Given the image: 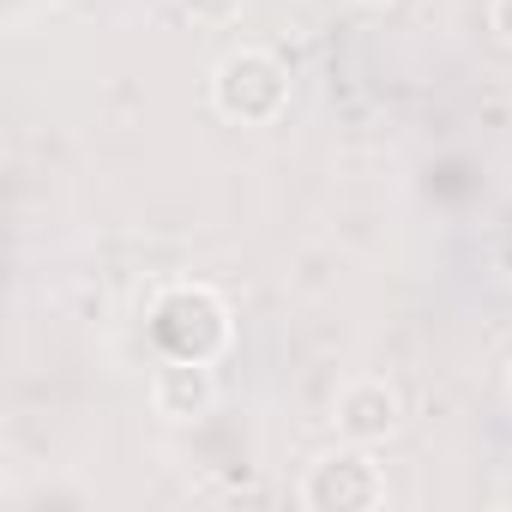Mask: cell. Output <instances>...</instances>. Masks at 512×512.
Masks as SVG:
<instances>
[{
  "label": "cell",
  "instance_id": "obj_5",
  "mask_svg": "<svg viewBox=\"0 0 512 512\" xmlns=\"http://www.w3.org/2000/svg\"><path fill=\"white\" fill-rule=\"evenodd\" d=\"M235 7H241V0H187V13L199 25H223V19H235Z\"/></svg>",
  "mask_w": 512,
  "mask_h": 512
},
{
  "label": "cell",
  "instance_id": "obj_1",
  "mask_svg": "<svg viewBox=\"0 0 512 512\" xmlns=\"http://www.w3.org/2000/svg\"><path fill=\"white\" fill-rule=\"evenodd\" d=\"M211 103H217L223 121H247V127L278 121L284 103H290V73L266 49H235L211 73Z\"/></svg>",
  "mask_w": 512,
  "mask_h": 512
},
{
  "label": "cell",
  "instance_id": "obj_4",
  "mask_svg": "<svg viewBox=\"0 0 512 512\" xmlns=\"http://www.w3.org/2000/svg\"><path fill=\"white\" fill-rule=\"evenodd\" d=\"M211 398H217V380H211L205 356H175V362H163V368L151 374V404H157V416H169V422L205 416Z\"/></svg>",
  "mask_w": 512,
  "mask_h": 512
},
{
  "label": "cell",
  "instance_id": "obj_3",
  "mask_svg": "<svg viewBox=\"0 0 512 512\" xmlns=\"http://www.w3.org/2000/svg\"><path fill=\"white\" fill-rule=\"evenodd\" d=\"M398 416H404V404H398V392L386 386V380H350L344 392H338V428H344V440H356V446H380L392 428H398Z\"/></svg>",
  "mask_w": 512,
  "mask_h": 512
},
{
  "label": "cell",
  "instance_id": "obj_2",
  "mask_svg": "<svg viewBox=\"0 0 512 512\" xmlns=\"http://www.w3.org/2000/svg\"><path fill=\"white\" fill-rule=\"evenodd\" d=\"M302 500H308L314 512H362V506H380V500H386V476H380V464L368 458V446L350 440L344 452H326V458L308 470Z\"/></svg>",
  "mask_w": 512,
  "mask_h": 512
},
{
  "label": "cell",
  "instance_id": "obj_6",
  "mask_svg": "<svg viewBox=\"0 0 512 512\" xmlns=\"http://www.w3.org/2000/svg\"><path fill=\"white\" fill-rule=\"evenodd\" d=\"M488 25L500 43H512V0H488Z\"/></svg>",
  "mask_w": 512,
  "mask_h": 512
},
{
  "label": "cell",
  "instance_id": "obj_7",
  "mask_svg": "<svg viewBox=\"0 0 512 512\" xmlns=\"http://www.w3.org/2000/svg\"><path fill=\"white\" fill-rule=\"evenodd\" d=\"M506 398H512V374H506Z\"/></svg>",
  "mask_w": 512,
  "mask_h": 512
},
{
  "label": "cell",
  "instance_id": "obj_8",
  "mask_svg": "<svg viewBox=\"0 0 512 512\" xmlns=\"http://www.w3.org/2000/svg\"><path fill=\"white\" fill-rule=\"evenodd\" d=\"M368 7H380V0H368Z\"/></svg>",
  "mask_w": 512,
  "mask_h": 512
}]
</instances>
